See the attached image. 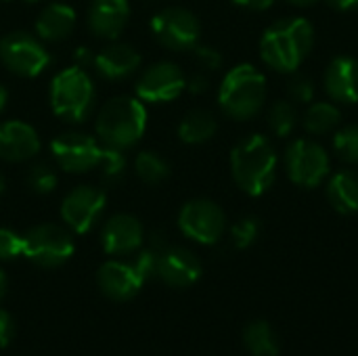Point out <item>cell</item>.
<instances>
[{"label":"cell","instance_id":"cell-18","mask_svg":"<svg viewBox=\"0 0 358 356\" xmlns=\"http://www.w3.org/2000/svg\"><path fill=\"white\" fill-rule=\"evenodd\" d=\"M40 136L36 128L23 120H6L0 124V159L19 164L36 157Z\"/></svg>","mask_w":358,"mask_h":356},{"label":"cell","instance_id":"cell-26","mask_svg":"<svg viewBox=\"0 0 358 356\" xmlns=\"http://www.w3.org/2000/svg\"><path fill=\"white\" fill-rule=\"evenodd\" d=\"M266 124L273 136L277 138H287L300 124V113L298 105H294L289 99H279L271 103L266 111Z\"/></svg>","mask_w":358,"mask_h":356},{"label":"cell","instance_id":"cell-35","mask_svg":"<svg viewBox=\"0 0 358 356\" xmlns=\"http://www.w3.org/2000/svg\"><path fill=\"white\" fill-rule=\"evenodd\" d=\"M15 334H17L15 319L10 317V313L0 308V348H6L13 342Z\"/></svg>","mask_w":358,"mask_h":356},{"label":"cell","instance_id":"cell-7","mask_svg":"<svg viewBox=\"0 0 358 356\" xmlns=\"http://www.w3.org/2000/svg\"><path fill=\"white\" fill-rule=\"evenodd\" d=\"M76 252L73 237L59 225H36L23 235V256L42 269L65 264Z\"/></svg>","mask_w":358,"mask_h":356},{"label":"cell","instance_id":"cell-4","mask_svg":"<svg viewBox=\"0 0 358 356\" xmlns=\"http://www.w3.org/2000/svg\"><path fill=\"white\" fill-rule=\"evenodd\" d=\"M96 138L115 149L134 147L147 130V109L138 97H115L96 113Z\"/></svg>","mask_w":358,"mask_h":356},{"label":"cell","instance_id":"cell-8","mask_svg":"<svg viewBox=\"0 0 358 356\" xmlns=\"http://www.w3.org/2000/svg\"><path fill=\"white\" fill-rule=\"evenodd\" d=\"M178 229L195 243L214 245L227 233V214L216 201L197 197L180 208Z\"/></svg>","mask_w":358,"mask_h":356},{"label":"cell","instance_id":"cell-32","mask_svg":"<svg viewBox=\"0 0 358 356\" xmlns=\"http://www.w3.org/2000/svg\"><path fill=\"white\" fill-rule=\"evenodd\" d=\"M27 187L38 195H48L57 189V174L48 164H34L27 170Z\"/></svg>","mask_w":358,"mask_h":356},{"label":"cell","instance_id":"cell-43","mask_svg":"<svg viewBox=\"0 0 358 356\" xmlns=\"http://www.w3.org/2000/svg\"><path fill=\"white\" fill-rule=\"evenodd\" d=\"M23 2H27V4H34V2H40V0H23Z\"/></svg>","mask_w":358,"mask_h":356},{"label":"cell","instance_id":"cell-22","mask_svg":"<svg viewBox=\"0 0 358 356\" xmlns=\"http://www.w3.org/2000/svg\"><path fill=\"white\" fill-rule=\"evenodd\" d=\"M327 183V201L329 206L342 214L352 216L358 214V172L355 170H340L336 174H329Z\"/></svg>","mask_w":358,"mask_h":356},{"label":"cell","instance_id":"cell-19","mask_svg":"<svg viewBox=\"0 0 358 356\" xmlns=\"http://www.w3.org/2000/svg\"><path fill=\"white\" fill-rule=\"evenodd\" d=\"M128 19V0H92L86 13V25L90 34L103 40H117Z\"/></svg>","mask_w":358,"mask_h":356},{"label":"cell","instance_id":"cell-20","mask_svg":"<svg viewBox=\"0 0 358 356\" xmlns=\"http://www.w3.org/2000/svg\"><path fill=\"white\" fill-rule=\"evenodd\" d=\"M92 65L105 80H124L141 67V55L134 46L111 40L92 57Z\"/></svg>","mask_w":358,"mask_h":356},{"label":"cell","instance_id":"cell-14","mask_svg":"<svg viewBox=\"0 0 358 356\" xmlns=\"http://www.w3.org/2000/svg\"><path fill=\"white\" fill-rule=\"evenodd\" d=\"M147 275L141 271L136 260H107L96 271V285L101 294L113 302L132 300L145 285Z\"/></svg>","mask_w":358,"mask_h":356},{"label":"cell","instance_id":"cell-31","mask_svg":"<svg viewBox=\"0 0 358 356\" xmlns=\"http://www.w3.org/2000/svg\"><path fill=\"white\" fill-rule=\"evenodd\" d=\"M287 99L294 103V105H308L315 101V80L304 76V73H289V80H287Z\"/></svg>","mask_w":358,"mask_h":356},{"label":"cell","instance_id":"cell-21","mask_svg":"<svg viewBox=\"0 0 358 356\" xmlns=\"http://www.w3.org/2000/svg\"><path fill=\"white\" fill-rule=\"evenodd\" d=\"M76 23H78V15L73 6L63 4V2H52L40 10L36 19V34L40 40L61 42L71 36Z\"/></svg>","mask_w":358,"mask_h":356},{"label":"cell","instance_id":"cell-12","mask_svg":"<svg viewBox=\"0 0 358 356\" xmlns=\"http://www.w3.org/2000/svg\"><path fill=\"white\" fill-rule=\"evenodd\" d=\"M134 90L143 103H170L187 90V76L180 65L172 61H157L138 76Z\"/></svg>","mask_w":358,"mask_h":356},{"label":"cell","instance_id":"cell-36","mask_svg":"<svg viewBox=\"0 0 358 356\" xmlns=\"http://www.w3.org/2000/svg\"><path fill=\"white\" fill-rule=\"evenodd\" d=\"M210 88V78H208V71H197L193 73L191 78H187V90L193 92V94H201Z\"/></svg>","mask_w":358,"mask_h":356},{"label":"cell","instance_id":"cell-9","mask_svg":"<svg viewBox=\"0 0 358 356\" xmlns=\"http://www.w3.org/2000/svg\"><path fill=\"white\" fill-rule=\"evenodd\" d=\"M0 61L10 73L36 78L50 63V55L38 36L27 31H10L0 40Z\"/></svg>","mask_w":358,"mask_h":356},{"label":"cell","instance_id":"cell-17","mask_svg":"<svg viewBox=\"0 0 358 356\" xmlns=\"http://www.w3.org/2000/svg\"><path fill=\"white\" fill-rule=\"evenodd\" d=\"M323 90L329 101L338 105L358 103V59L352 55H338L329 61L323 73Z\"/></svg>","mask_w":358,"mask_h":356},{"label":"cell","instance_id":"cell-1","mask_svg":"<svg viewBox=\"0 0 358 356\" xmlns=\"http://www.w3.org/2000/svg\"><path fill=\"white\" fill-rule=\"evenodd\" d=\"M315 48V27L304 17H285L268 25L260 38V57L279 73L298 71Z\"/></svg>","mask_w":358,"mask_h":356},{"label":"cell","instance_id":"cell-29","mask_svg":"<svg viewBox=\"0 0 358 356\" xmlns=\"http://www.w3.org/2000/svg\"><path fill=\"white\" fill-rule=\"evenodd\" d=\"M331 149L340 162L348 166H358V122L344 124L334 132Z\"/></svg>","mask_w":358,"mask_h":356},{"label":"cell","instance_id":"cell-15","mask_svg":"<svg viewBox=\"0 0 358 356\" xmlns=\"http://www.w3.org/2000/svg\"><path fill=\"white\" fill-rule=\"evenodd\" d=\"M203 266L197 254L180 245H166L159 250L155 275L174 290H187L201 279Z\"/></svg>","mask_w":358,"mask_h":356},{"label":"cell","instance_id":"cell-28","mask_svg":"<svg viewBox=\"0 0 358 356\" xmlns=\"http://www.w3.org/2000/svg\"><path fill=\"white\" fill-rule=\"evenodd\" d=\"M99 174H101V180L105 185H117L124 176H126V170H128V159L124 155L122 149H115V147H107L103 145L101 147V162H99Z\"/></svg>","mask_w":358,"mask_h":356},{"label":"cell","instance_id":"cell-13","mask_svg":"<svg viewBox=\"0 0 358 356\" xmlns=\"http://www.w3.org/2000/svg\"><path fill=\"white\" fill-rule=\"evenodd\" d=\"M107 197L105 191L92 185L73 187L61 201V218L76 235L88 233L101 218Z\"/></svg>","mask_w":358,"mask_h":356},{"label":"cell","instance_id":"cell-2","mask_svg":"<svg viewBox=\"0 0 358 356\" xmlns=\"http://www.w3.org/2000/svg\"><path fill=\"white\" fill-rule=\"evenodd\" d=\"M279 170V153L271 136L254 132L241 138L231 151V174L235 185L250 197L264 195Z\"/></svg>","mask_w":358,"mask_h":356},{"label":"cell","instance_id":"cell-42","mask_svg":"<svg viewBox=\"0 0 358 356\" xmlns=\"http://www.w3.org/2000/svg\"><path fill=\"white\" fill-rule=\"evenodd\" d=\"M4 189H6V180H4V176L0 174V195L4 193Z\"/></svg>","mask_w":358,"mask_h":356},{"label":"cell","instance_id":"cell-23","mask_svg":"<svg viewBox=\"0 0 358 356\" xmlns=\"http://www.w3.org/2000/svg\"><path fill=\"white\" fill-rule=\"evenodd\" d=\"M300 124L310 136H325L342 126V109L334 101H313L300 115Z\"/></svg>","mask_w":358,"mask_h":356},{"label":"cell","instance_id":"cell-10","mask_svg":"<svg viewBox=\"0 0 358 356\" xmlns=\"http://www.w3.org/2000/svg\"><path fill=\"white\" fill-rule=\"evenodd\" d=\"M155 40L170 50H193L199 44L201 25L195 13L185 6H166L151 19Z\"/></svg>","mask_w":358,"mask_h":356},{"label":"cell","instance_id":"cell-38","mask_svg":"<svg viewBox=\"0 0 358 356\" xmlns=\"http://www.w3.org/2000/svg\"><path fill=\"white\" fill-rule=\"evenodd\" d=\"M334 10H340V13H350V10H357L358 0H325Z\"/></svg>","mask_w":358,"mask_h":356},{"label":"cell","instance_id":"cell-33","mask_svg":"<svg viewBox=\"0 0 358 356\" xmlns=\"http://www.w3.org/2000/svg\"><path fill=\"white\" fill-rule=\"evenodd\" d=\"M23 256V235L2 227L0 229V260H15Z\"/></svg>","mask_w":358,"mask_h":356},{"label":"cell","instance_id":"cell-37","mask_svg":"<svg viewBox=\"0 0 358 356\" xmlns=\"http://www.w3.org/2000/svg\"><path fill=\"white\" fill-rule=\"evenodd\" d=\"M237 6L248 8V10H266L271 8L277 0H233Z\"/></svg>","mask_w":358,"mask_h":356},{"label":"cell","instance_id":"cell-6","mask_svg":"<svg viewBox=\"0 0 358 356\" xmlns=\"http://www.w3.org/2000/svg\"><path fill=\"white\" fill-rule=\"evenodd\" d=\"M283 168L294 185L302 189H317L331 174V157L319 141L302 136L287 145L283 153Z\"/></svg>","mask_w":358,"mask_h":356},{"label":"cell","instance_id":"cell-5","mask_svg":"<svg viewBox=\"0 0 358 356\" xmlns=\"http://www.w3.org/2000/svg\"><path fill=\"white\" fill-rule=\"evenodd\" d=\"M96 101V88L84 67L61 69L50 82V107L63 122H84Z\"/></svg>","mask_w":358,"mask_h":356},{"label":"cell","instance_id":"cell-41","mask_svg":"<svg viewBox=\"0 0 358 356\" xmlns=\"http://www.w3.org/2000/svg\"><path fill=\"white\" fill-rule=\"evenodd\" d=\"M6 287H8V281H6V275H4V271L0 269V300L6 296Z\"/></svg>","mask_w":358,"mask_h":356},{"label":"cell","instance_id":"cell-30","mask_svg":"<svg viewBox=\"0 0 358 356\" xmlns=\"http://www.w3.org/2000/svg\"><path fill=\"white\" fill-rule=\"evenodd\" d=\"M262 233V222L258 216H243L231 227V241L237 250L252 248Z\"/></svg>","mask_w":358,"mask_h":356},{"label":"cell","instance_id":"cell-3","mask_svg":"<svg viewBox=\"0 0 358 356\" xmlns=\"http://www.w3.org/2000/svg\"><path fill=\"white\" fill-rule=\"evenodd\" d=\"M266 94V76L252 63H239L222 78L218 105L227 118L235 122H250L264 109Z\"/></svg>","mask_w":358,"mask_h":356},{"label":"cell","instance_id":"cell-27","mask_svg":"<svg viewBox=\"0 0 358 356\" xmlns=\"http://www.w3.org/2000/svg\"><path fill=\"white\" fill-rule=\"evenodd\" d=\"M134 170L145 185H159L170 176V164L155 151H141L134 159Z\"/></svg>","mask_w":358,"mask_h":356},{"label":"cell","instance_id":"cell-25","mask_svg":"<svg viewBox=\"0 0 358 356\" xmlns=\"http://www.w3.org/2000/svg\"><path fill=\"white\" fill-rule=\"evenodd\" d=\"M243 346L252 356H279V340L268 321L256 319L243 329Z\"/></svg>","mask_w":358,"mask_h":356},{"label":"cell","instance_id":"cell-24","mask_svg":"<svg viewBox=\"0 0 358 356\" xmlns=\"http://www.w3.org/2000/svg\"><path fill=\"white\" fill-rule=\"evenodd\" d=\"M218 132V120L208 109L189 111L178 124V138L187 145H203Z\"/></svg>","mask_w":358,"mask_h":356},{"label":"cell","instance_id":"cell-34","mask_svg":"<svg viewBox=\"0 0 358 356\" xmlns=\"http://www.w3.org/2000/svg\"><path fill=\"white\" fill-rule=\"evenodd\" d=\"M193 52H195V59H197V63H199V67H201L203 71H216V69H220L222 63H224L222 52H220L218 48H214V46L197 44V46L193 48Z\"/></svg>","mask_w":358,"mask_h":356},{"label":"cell","instance_id":"cell-16","mask_svg":"<svg viewBox=\"0 0 358 356\" xmlns=\"http://www.w3.org/2000/svg\"><path fill=\"white\" fill-rule=\"evenodd\" d=\"M145 241V229L132 214H115L101 229V245L105 254L122 258L132 256Z\"/></svg>","mask_w":358,"mask_h":356},{"label":"cell","instance_id":"cell-11","mask_svg":"<svg viewBox=\"0 0 358 356\" xmlns=\"http://www.w3.org/2000/svg\"><path fill=\"white\" fill-rule=\"evenodd\" d=\"M101 141L84 132H63L52 138L50 153L57 166L69 174L96 170L101 162Z\"/></svg>","mask_w":358,"mask_h":356},{"label":"cell","instance_id":"cell-40","mask_svg":"<svg viewBox=\"0 0 358 356\" xmlns=\"http://www.w3.org/2000/svg\"><path fill=\"white\" fill-rule=\"evenodd\" d=\"M289 4H294V6H298V8H306V6H315L319 0H287Z\"/></svg>","mask_w":358,"mask_h":356},{"label":"cell","instance_id":"cell-39","mask_svg":"<svg viewBox=\"0 0 358 356\" xmlns=\"http://www.w3.org/2000/svg\"><path fill=\"white\" fill-rule=\"evenodd\" d=\"M6 103H8V90H6V86H4V84H0V113L4 111Z\"/></svg>","mask_w":358,"mask_h":356}]
</instances>
